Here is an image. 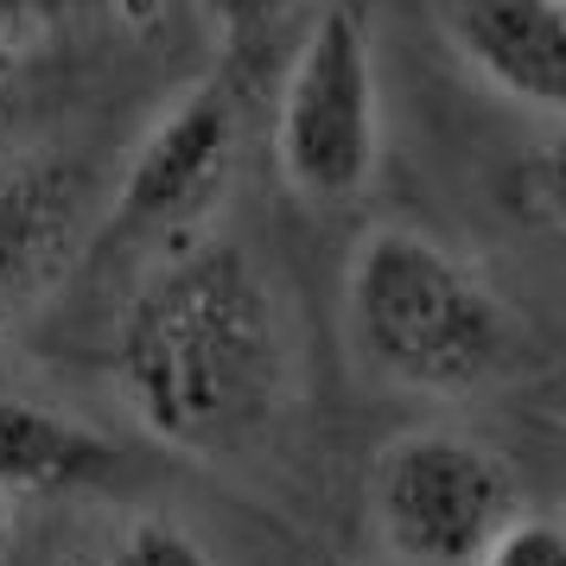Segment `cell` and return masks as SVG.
I'll list each match as a JSON object with an SVG mask.
<instances>
[{
	"label": "cell",
	"instance_id": "7",
	"mask_svg": "<svg viewBox=\"0 0 566 566\" xmlns=\"http://www.w3.org/2000/svg\"><path fill=\"white\" fill-rule=\"evenodd\" d=\"M439 20L496 96L566 122V0H439Z\"/></svg>",
	"mask_w": 566,
	"mask_h": 566
},
{
	"label": "cell",
	"instance_id": "5",
	"mask_svg": "<svg viewBox=\"0 0 566 566\" xmlns=\"http://www.w3.org/2000/svg\"><path fill=\"white\" fill-rule=\"evenodd\" d=\"M235 154H242V122H235L230 83H191L134 140L128 166L115 179L108 230L128 242H166V249L198 242L205 217L223 205V191L235 179Z\"/></svg>",
	"mask_w": 566,
	"mask_h": 566
},
{
	"label": "cell",
	"instance_id": "11",
	"mask_svg": "<svg viewBox=\"0 0 566 566\" xmlns=\"http://www.w3.org/2000/svg\"><path fill=\"white\" fill-rule=\"evenodd\" d=\"M300 0H205L210 27L223 32V45L230 52H249L255 39H268V32H281V20L293 13Z\"/></svg>",
	"mask_w": 566,
	"mask_h": 566
},
{
	"label": "cell",
	"instance_id": "2",
	"mask_svg": "<svg viewBox=\"0 0 566 566\" xmlns=\"http://www.w3.org/2000/svg\"><path fill=\"white\" fill-rule=\"evenodd\" d=\"M357 357L408 395H478L515 350L496 286L413 223H369L344 268Z\"/></svg>",
	"mask_w": 566,
	"mask_h": 566
},
{
	"label": "cell",
	"instance_id": "9",
	"mask_svg": "<svg viewBox=\"0 0 566 566\" xmlns=\"http://www.w3.org/2000/svg\"><path fill=\"white\" fill-rule=\"evenodd\" d=\"M77 566H217V560L179 515H134L115 535L96 541Z\"/></svg>",
	"mask_w": 566,
	"mask_h": 566
},
{
	"label": "cell",
	"instance_id": "13",
	"mask_svg": "<svg viewBox=\"0 0 566 566\" xmlns=\"http://www.w3.org/2000/svg\"><path fill=\"white\" fill-rule=\"evenodd\" d=\"M0 566H13V510H0Z\"/></svg>",
	"mask_w": 566,
	"mask_h": 566
},
{
	"label": "cell",
	"instance_id": "4",
	"mask_svg": "<svg viewBox=\"0 0 566 566\" xmlns=\"http://www.w3.org/2000/svg\"><path fill=\"white\" fill-rule=\"evenodd\" d=\"M515 515L510 464L464 427H401L369 464V522L401 566H478Z\"/></svg>",
	"mask_w": 566,
	"mask_h": 566
},
{
	"label": "cell",
	"instance_id": "8",
	"mask_svg": "<svg viewBox=\"0 0 566 566\" xmlns=\"http://www.w3.org/2000/svg\"><path fill=\"white\" fill-rule=\"evenodd\" d=\"M108 471H115V446L90 420L0 388V510L77 496L103 484Z\"/></svg>",
	"mask_w": 566,
	"mask_h": 566
},
{
	"label": "cell",
	"instance_id": "6",
	"mask_svg": "<svg viewBox=\"0 0 566 566\" xmlns=\"http://www.w3.org/2000/svg\"><path fill=\"white\" fill-rule=\"evenodd\" d=\"M90 235V179L83 166L27 154L0 166V332H13Z\"/></svg>",
	"mask_w": 566,
	"mask_h": 566
},
{
	"label": "cell",
	"instance_id": "10",
	"mask_svg": "<svg viewBox=\"0 0 566 566\" xmlns=\"http://www.w3.org/2000/svg\"><path fill=\"white\" fill-rule=\"evenodd\" d=\"M478 566H566V522L522 510L510 528L478 554Z\"/></svg>",
	"mask_w": 566,
	"mask_h": 566
},
{
	"label": "cell",
	"instance_id": "1",
	"mask_svg": "<svg viewBox=\"0 0 566 566\" xmlns=\"http://www.w3.org/2000/svg\"><path fill=\"white\" fill-rule=\"evenodd\" d=\"M108 376L147 439L191 459H242L281 420L293 382L268 268L230 235L166 249L122 306Z\"/></svg>",
	"mask_w": 566,
	"mask_h": 566
},
{
	"label": "cell",
	"instance_id": "12",
	"mask_svg": "<svg viewBox=\"0 0 566 566\" xmlns=\"http://www.w3.org/2000/svg\"><path fill=\"white\" fill-rule=\"evenodd\" d=\"M528 198H535V210L566 235V122H554V134H547L535 147V159H528Z\"/></svg>",
	"mask_w": 566,
	"mask_h": 566
},
{
	"label": "cell",
	"instance_id": "3",
	"mask_svg": "<svg viewBox=\"0 0 566 566\" xmlns=\"http://www.w3.org/2000/svg\"><path fill=\"white\" fill-rule=\"evenodd\" d=\"M382 154V90L376 45L357 0H325L274 96V166L312 210L357 205Z\"/></svg>",
	"mask_w": 566,
	"mask_h": 566
}]
</instances>
